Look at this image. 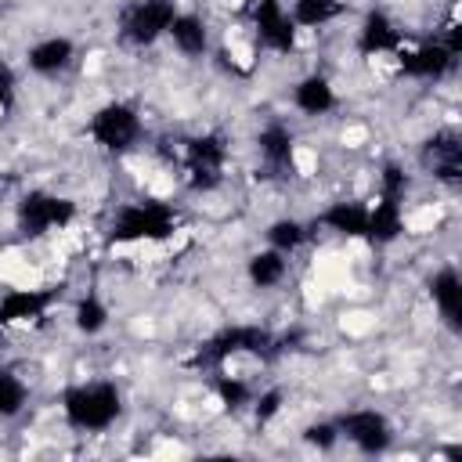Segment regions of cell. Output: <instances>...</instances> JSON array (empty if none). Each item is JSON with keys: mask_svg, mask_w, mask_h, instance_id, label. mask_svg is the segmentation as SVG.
<instances>
[{"mask_svg": "<svg viewBox=\"0 0 462 462\" xmlns=\"http://www.w3.org/2000/svg\"><path fill=\"white\" fill-rule=\"evenodd\" d=\"M58 408L72 433H105L123 419V390L112 379L72 383L61 390Z\"/></svg>", "mask_w": 462, "mask_h": 462, "instance_id": "cell-1", "label": "cell"}, {"mask_svg": "<svg viewBox=\"0 0 462 462\" xmlns=\"http://www.w3.org/2000/svg\"><path fill=\"white\" fill-rule=\"evenodd\" d=\"M180 224V213L162 199H134L123 202L108 220V245H137V242H166Z\"/></svg>", "mask_w": 462, "mask_h": 462, "instance_id": "cell-2", "label": "cell"}, {"mask_svg": "<svg viewBox=\"0 0 462 462\" xmlns=\"http://www.w3.org/2000/svg\"><path fill=\"white\" fill-rule=\"evenodd\" d=\"M278 346H282V339L267 325H260V321H231V325L217 328L213 336H206L195 346L191 365L195 368H224L231 357H242V354L271 357Z\"/></svg>", "mask_w": 462, "mask_h": 462, "instance_id": "cell-3", "label": "cell"}, {"mask_svg": "<svg viewBox=\"0 0 462 462\" xmlns=\"http://www.w3.org/2000/svg\"><path fill=\"white\" fill-rule=\"evenodd\" d=\"M408 173L401 162H386L379 170V184H375V202L368 206V231L365 242L375 249L393 245L404 235V202H408Z\"/></svg>", "mask_w": 462, "mask_h": 462, "instance_id": "cell-4", "label": "cell"}, {"mask_svg": "<svg viewBox=\"0 0 462 462\" xmlns=\"http://www.w3.org/2000/svg\"><path fill=\"white\" fill-rule=\"evenodd\" d=\"M87 137L94 141V148H101L105 155H126L141 144L144 137V119L137 112V105L112 97L105 105H97L87 119Z\"/></svg>", "mask_w": 462, "mask_h": 462, "instance_id": "cell-5", "label": "cell"}, {"mask_svg": "<svg viewBox=\"0 0 462 462\" xmlns=\"http://www.w3.org/2000/svg\"><path fill=\"white\" fill-rule=\"evenodd\" d=\"M76 213L79 209L69 195H58L47 188H29L14 202V231L22 238L36 242V238H47L54 231H65L76 220Z\"/></svg>", "mask_w": 462, "mask_h": 462, "instance_id": "cell-6", "label": "cell"}, {"mask_svg": "<svg viewBox=\"0 0 462 462\" xmlns=\"http://www.w3.org/2000/svg\"><path fill=\"white\" fill-rule=\"evenodd\" d=\"M227 159H231V144L220 130H206V134H195L180 144V162H184V180L191 191L199 195H209L224 184V170H227Z\"/></svg>", "mask_w": 462, "mask_h": 462, "instance_id": "cell-7", "label": "cell"}, {"mask_svg": "<svg viewBox=\"0 0 462 462\" xmlns=\"http://www.w3.org/2000/svg\"><path fill=\"white\" fill-rule=\"evenodd\" d=\"M177 18V0H130L119 11V36L130 47H152L170 32Z\"/></svg>", "mask_w": 462, "mask_h": 462, "instance_id": "cell-8", "label": "cell"}, {"mask_svg": "<svg viewBox=\"0 0 462 462\" xmlns=\"http://www.w3.org/2000/svg\"><path fill=\"white\" fill-rule=\"evenodd\" d=\"M249 29H253V43L260 51H274V54L289 58L300 47V29L289 18V11L282 7V0H253L249 4Z\"/></svg>", "mask_w": 462, "mask_h": 462, "instance_id": "cell-9", "label": "cell"}, {"mask_svg": "<svg viewBox=\"0 0 462 462\" xmlns=\"http://www.w3.org/2000/svg\"><path fill=\"white\" fill-rule=\"evenodd\" d=\"M336 430L361 455H386L393 444V426L379 408H346L336 415Z\"/></svg>", "mask_w": 462, "mask_h": 462, "instance_id": "cell-10", "label": "cell"}, {"mask_svg": "<svg viewBox=\"0 0 462 462\" xmlns=\"http://www.w3.org/2000/svg\"><path fill=\"white\" fill-rule=\"evenodd\" d=\"M393 61H397V72L408 76V79L440 83V79H448V76L455 72L458 54L437 36V40H426V43H419V47H408V43H404V47L393 54Z\"/></svg>", "mask_w": 462, "mask_h": 462, "instance_id": "cell-11", "label": "cell"}, {"mask_svg": "<svg viewBox=\"0 0 462 462\" xmlns=\"http://www.w3.org/2000/svg\"><path fill=\"white\" fill-rule=\"evenodd\" d=\"M58 300H61L58 285H14L0 296V328L43 321Z\"/></svg>", "mask_w": 462, "mask_h": 462, "instance_id": "cell-12", "label": "cell"}, {"mask_svg": "<svg viewBox=\"0 0 462 462\" xmlns=\"http://www.w3.org/2000/svg\"><path fill=\"white\" fill-rule=\"evenodd\" d=\"M419 166L433 180L455 188L462 180V137H458V130H437V134H430L422 141V148H419Z\"/></svg>", "mask_w": 462, "mask_h": 462, "instance_id": "cell-13", "label": "cell"}, {"mask_svg": "<svg viewBox=\"0 0 462 462\" xmlns=\"http://www.w3.org/2000/svg\"><path fill=\"white\" fill-rule=\"evenodd\" d=\"M354 47L361 58H383V54H397L404 47V29L379 7H372L361 25H357V36H354Z\"/></svg>", "mask_w": 462, "mask_h": 462, "instance_id": "cell-14", "label": "cell"}, {"mask_svg": "<svg viewBox=\"0 0 462 462\" xmlns=\"http://www.w3.org/2000/svg\"><path fill=\"white\" fill-rule=\"evenodd\" d=\"M314 227H325V231H332L336 238H346V242H365L368 202H361V199H336V202H328L314 217Z\"/></svg>", "mask_w": 462, "mask_h": 462, "instance_id": "cell-15", "label": "cell"}, {"mask_svg": "<svg viewBox=\"0 0 462 462\" xmlns=\"http://www.w3.org/2000/svg\"><path fill=\"white\" fill-rule=\"evenodd\" d=\"M426 289H430V300H433L440 321H444L451 332H458V328H462V278H458V267H455V263L437 267V271L430 274Z\"/></svg>", "mask_w": 462, "mask_h": 462, "instance_id": "cell-16", "label": "cell"}, {"mask_svg": "<svg viewBox=\"0 0 462 462\" xmlns=\"http://www.w3.org/2000/svg\"><path fill=\"white\" fill-rule=\"evenodd\" d=\"M339 105V94L325 72H307L292 83V108L307 119H321Z\"/></svg>", "mask_w": 462, "mask_h": 462, "instance_id": "cell-17", "label": "cell"}, {"mask_svg": "<svg viewBox=\"0 0 462 462\" xmlns=\"http://www.w3.org/2000/svg\"><path fill=\"white\" fill-rule=\"evenodd\" d=\"M72 61H76V43H72L69 36H58V32L36 40V43L25 51V65H29V72H36V76H43V79L61 76Z\"/></svg>", "mask_w": 462, "mask_h": 462, "instance_id": "cell-18", "label": "cell"}, {"mask_svg": "<svg viewBox=\"0 0 462 462\" xmlns=\"http://www.w3.org/2000/svg\"><path fill=\"white\" fill-rule=\"evenodd\" d=\"M170 43H173V51L180 54V58H191V61H199V58H206L209 54V43H213V36H209V22L202 18V14H195V11H177V18L170 22Z\"/></svg>", "mask_w": 462, "mask_h": 462, "instance_id": "cell-19", "label": "cell"}, {"mask_svg": "<svg viewBox=\"0 0 462 462\" xmlns=\"http://www.w3.org/2000/svg\"><path fill=\"white\" fill-rule=\"evenodd\" d=\"M256 152L263 159V166L271 170H292L296 162V130L282 119H271L256 130Z\"/></svg>", "mask_w": 462, "mask_h": 462, "instance_id": "cell-20", "label": "cell"}, {"mask_svg": "<svg viewBox=\"0 0 462 462\" xmlns=\"http://www.w3.org/2000/svg\"><path fill=\"white\" fill-rule=\"evenodd\" d=\"M245 278L253 289H278L285 278H289V256L278 253V249H256L249 260H245Z\"/></svg>", "mask_w": 462, "mask_h": 462, "instance_id": "cell-21", "label": "cell"}, {"mask_svg": "<svg viewBox=\"0 0 462 462\" xmlns=\"http://www.w3.org/2000/svg\"><path fill=\"white\" fill-rule=\"evenodd\" d=\"M310 235H314L310 224L300 220V217H278V220H271V224L263 227L267 245L278 249V253H285V256H292L296 249H303V245L310 242Z\"/></svg>", "mask_w": 462, "mask_h": 462, "instance_id": "cell-22", "label": "cell"}, {"mask_svg": "<svg viewBox=\"0 0 462 462\" xmlns=\"http://www.w3.org/2000/svg\"><path fill=\"white\" fill-rule=\"evenodd\" d=\"M346 0H292L289 4V18L296 22V29H325L336 18H343Z\"/></svg>", "mask_w": 462, "mask_h": 462, "instance_id": "cell-23", "label": "cell"}, {"mask_svg": "<svg viewBox=\"0 0 462 462\" xmlns=\"http://www.w3.org/2000/svg\"><path fill=\"white\" fill-rule=\"evenodd\" d=\"M108 318L112 314H108V307L97 292H83L72 307V325H76L79 336H101L108 328Z\"/></svg>", "mask_w": 462, "mask_h": 462, "instance_id": "cell-24", "label": "cell"}, {"mask_svg": "<svg viewBox=\"0 0 462 462\" xmlns=\"http://www.w3.org/2000/svg\"><path fill=\"white\" fill-rule=\"evenodd\" d=\"M29 408V386L14 368H0V419H18Z\"/></svg>", "mask_w": 462, "mask_h": 462, "instance_id": "cell-25", "label": "cell"}, {"mask_svg": "<svg viewBox=\"0 0 462 462\" xmlns=\"http://www.w3.org/2000/svg\"><path fill=\"white\" fill-rule=\"evenodd\" d=\"M213 393H217V401L227 408V411H242V408H249L253 404V386L242 379V375H227V372H220L217 368V375H213Z\"/></svg>", "mask_w": 462, "mask_h": 462, "instance_id": "cell-26", "label": "cell"}, {"mask_svg": "<svg viewBox=\"0 0 462 462\" xmlns=\"http://www.w3.org/2000/svg\"><path fill=\"white\" fill-rule=\"evenodd\" d=\"M282 404H285V390L282 386H267V390L253 393V419H256V426L274 422L278 411H282Z\"/></svg>", "mask_w": 462, "mask_h": 462, "instance_id": "cell-27", "label": "cell"}, {"mask_svg": "<svg viewBox=\"0 0 462 462\" xmlns=\"http://www.w3.org/2000/svg\"><path fill=\"white\" fill-rule=\"evenodd\" d=\"M303 440L318 451H332L339 444V430H336V419H318V422H307L303 426Z\"/></svg>", "mask_w": 462, "mask_h": 462, "instance_id": "cell-28", "label": "cell"}, {"mask_svg": "<svg viewBox=\"0 0 462 462\" xmlns=\"http://www.w3.org/2000/svg\"><path fill=\"white\" fill-rule=\"evenodd\" d=\"M14 97H18V76H14V69L0 58V112H11V108H14Z\"/></svg>", "mask_w": 462, "mask_h": 462, "instance_id": "cell-29", "label": "cell"}, {"mask_svg": "<svg viewBox=\"0 0 462 462\" xmlns=\"http://www.w3.org/2000/svg\"><path fill=\"white\" fill-rule=\"evenodd\" d=\"M249 4H253V0H249Z\"/></svg>", "mask_w": 462, "mask_h": 462, "instance_id": "cell-30", "label": "cell"}]
</instances>
